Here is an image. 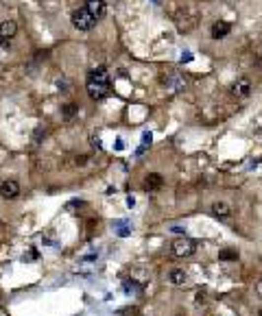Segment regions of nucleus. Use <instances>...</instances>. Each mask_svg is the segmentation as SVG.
<instances>
[{"label": "nucleus", "instance_id": "12", "mask_svg": "<svg viewBox=\"0 0 262 316\" xmlns=\"http://www.w3.org/2000/svg\"><path fill=\"white\" fill-rule=\"evenodd\" d=\"M77 112H79V107H77L74 103H68V105H64V107H62V116H64L66 120H70Z\"/></svg>", "mask_w": 262, "mask_h": 316}, {"label": "nucleus", "instance_id": "15", "mask_svg": "<svg viewBox=\"0 0 262 316\" xmlns=\"http://www.w3.org/2000/svg\"><path fill=\"white\" fill-rule=\"evenodd\" d=\"M85 162H88V157H85V155H81V157H77V166H83Z\"/></svg>", "mask_w": 262, "mask_h": 316}, {"label": "nucleus", "instance_id": "13", "mask_svg": "<svg viewBox=\"0 0 262 316\" xmlns=\"http://www.w3.org/2000/svg\"><path fill=\"white\" fill-rule=\"evenodd\" d=\"M219 258L221 259H236L238 258V251H221Z\"/></svg>", "mask_w": 262, "mask_h": 316}, {"label": "nucleus", "instance_id": "14", "mask_svg": "<svg viewBox=\"0 0 262 316\" xmlns=\"http://www.w3.org/2000/svg\"><path fill=\"white\" fill-rule=\"evenodd\" d=\"M201 303H205V294H196V305H201Z\"/></svg>", "mask_w": 262, "mask_h": 316}, {"label": "nucleus", "instance_id": "8", "mask_svg": "<svg viewBox=\"0 0 262 316\" xmlns=\"http://www.w3.org/2000/svg\"><path fill=\"white\" fill-rule=\"evenodd\" d=\"M85 9H88V11L92 13L97 20H100L105 16V11H107V7H105L103 0H88V2H85Z\"/></svg>", "mask_w": 262, "mask_h": 316}, {"label": "nucleus", "instance_id": "17", "mask_svg": "<svg viewBox=\"0 0 262 316\" xmlns=\"http://www.w3.org/2000/svg\"><path fill=\"white\" fill-rule=\"evenodd\" d=\"M260 314H262V310H260Z\"/></svg>", "mask_w": 262, "mask_h": 316}, {"label": "nucleus", "instance_id": "4", "mask_svg": "<svg viewBox=\"0 0 262 316\" xmlns=\"http://www.w3.org/2000/svg\"><path fill=\"white\" fill-rule=\"evenodd\" d=\"M20 183L16 181V179H7V181L0 183V197H2L4 201H16L20 197Z\"/></svg>", "mask_w": 262, "mask_h": 316}, {"label": "nucleus", "instance_id": "16", "mask_svg": "<svg viewBox=\"0 0 262 316\" xmlns=\"http://www.w3.org/2000/svg\"><path fill=\"white\" fill-rule=\"evenodd\" d=\"M0 229H2V220H0Z\"/></svg>", "mask_w": 262, "mask_h": 316}, {"label": "nucleus", "instance_id": "10", "mask_svg": "<svg viewBox=\"0 0 262 316\" xmlns=\"http://www.w3.org/2000/svg\"><path fill=\"white\" fill-rule=\"evenodd\" d=\"M212 214L216 218H229L231 216V207L228 203H223V201H216V203H212Z\"/></svg>", "mask_w": 262, "mask_h": 316}, {"label": "nucleus", "instance_id": "5", "mask_svg": "<svg viewBox=\"0 0 262 316\" xmlns=\"http://www.w3.org/2000/svg\"><path fill=\"white\" fill-rule=\"evenodd\" d=\"M231 94L236 98H247L251 94V81L249 79H238V81L231 85Z\"/></svg>", "mask_w": 262, "mask_h": 316}, {"label": "nucleus", "instance_id": "1", "mask_svg": "<svg viewBox=\"0 0 262 316\" xmlns=\"http://www.w3.org/2000/svg\"><path fill=\"white\" fill-rule=\"evenodd\" d=\"M85 87H88V96L92 100H103L112 89V83H109V72L103 66L94 68L88 72V81H85Z\"/></svg>", "mask_w": 262, "mask_h": 316}, {"label": "nucleus", "instance_id": "6", "mask_svg": "<svg viewBox=\"0 0 262 316\" xmlns=\"http://www.w3.org/2000/svg\"><path fill=\"white\" fill-rule=\"evenodd\" d=\"M16 33H18V24L13 20H2L0 22V39L9 42L11 37H16Z\"/></svg>", "mask_w": 262, "mask_h": 316}, {"label": "nucleus", "instance_id": "7", "mask_svg": "<svg viewBox=\"0 0 262 316\" xmlns=\"http://www.w3.org/2000/svg\"><path fill=\"white\" fill-rule=\"evenodd\" d=\"M229 31H231V24L229 22H225V20H219V22H214L212 24V37L214 39H223V37H228L229 35Z\"/></svg>", "mask_w": 262, "mask_h": 316}, {"label": "nucleus", "instance_id": "9", "mask_svg": "<svg viewBox=\"0 0 262 316\" xmlns=\"http://www.w3.org/2000/svg\"><path fill=\"white\" fill-rule=\"evenodd\" d=\"M162 183H164V179H162V174L160 172H151L144 177V188L147 190H160L162 188Z\"/></svg>", "mask_w": 262, "mask_h": 316}, {"label": "nucleus", "instance_id": "2", "mask_svg": "<svg viewBox=\"0 0 262 316\" xmlns=\"http://www.w3.org/2000/svg\"><path fill=\"white\" fill-rule=\"evenodd\" d=\"M70 20H72V27L79 29V31H92V29L97 27V22H98V20L94 18L85 7H83V9H77Z\"/></svg>", "mask_w": 262, "mask_h": 316}, {"label": "nucleus", "instance_id": "3", "mask_svg": "<svg viewBox=\"0 0 262 316\" xmlns=\"http://www.w3.org/2000/svg\"><path fill=\"white\" fill-rule=\"evenodd\" d=\"M170 251H173V255H177V258H190V255H195L196 244L188 238H179V240H173V242H170Z\"/></svg>", "mask_w": 262, "mask_h": 316}, {"label": "nucleus", "instance_id": "11", "mask_svg": "<svg viewBox=\"0 0 262 316\" xmlns=\"http://www.w3.org/2000/svg\"><path fill=\"white\" fill-rule=\"evenodd\" d=\"M168 282L173 284V286H184L186 282H188V275H186L181 268H173L168 273Z\"/></svg>", "mask_w": 262, "mask_h": 316}]
</instances>
